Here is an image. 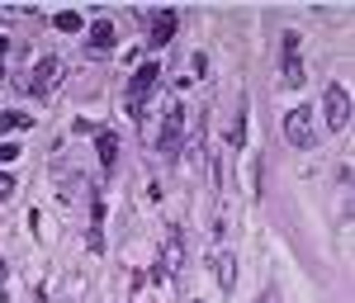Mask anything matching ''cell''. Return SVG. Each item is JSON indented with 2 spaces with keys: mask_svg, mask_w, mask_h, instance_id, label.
<instances>
[{
  "mask_svg": "<svg viewBox=\"0 0 355 303\" xmlns=\"http://www.w3.org/2000/svg\"><path fill=\"white\" fill-rule=\"evenodd\" d=\"M284 138H289V147H313L318 142V119H313L308 105L284 114Z\"/></svg>",
  "mask_w": 355,
  "mask_h": 303,
  "instance_id": "obj_1",
  "label": "cell"
},
{
  "mask_svg": "<svg viewBox=\"0 0 355 303\" xmlns=\"http://www.w3.org/2000/svg\"><path fill=\"white\" fill-rule=\"evenodd\" d=\"M322 114H327L331 133H341V128L351 123V90H346V85H327V95H322Z\"/></svg>",
  "mask_w": 355,
  "mask_h": 303,
  "instance_id": "obj_2",
  "label": "cell"
},
{
  "mask_svg": "<svg viewBox=\"0 0 355 303\" xmlns=\"http://www.w3.org/2000/svg\"><path fill=\"white\" fill-rule=\"evenodd\" d=\"M157 76H162V71H157V62H142V67L133 71V81H128V110H133V114L142 110V100L157 90Z\"/></svg>",
  "mask_w": 355,
  "mask_h": 303,
  "instance_id": "obj_3",
  "label": "cell"
},
{
  "mask_svg": "<svg viewBox=\"0 0 355 303\" xmlns=\"http://www.w3.org/2000/svg\"><path fill=\"white\" fill-rule=\"evenodd\" d=\"M180 142H185V110L171 105L166 110V128H162V157H180Z\"/></svg>",
  "mask_w": 355,
  "mask_h": 303,
  "instance_id": "obj_4",
  "label": "cell"
},
{
  "mask_svg": "<svg viewBox=\"0 0 355 303\" xmlns=\"http://www.w3.org/2000/svg\"><path fill=\"white\" fill-rule=\"evenodd\" d=\"M180 266H185V242H180V232L171 227L166 242H162V266H157V270H162L166 279H175V275H180Z\"/></svg>",
  "mask_w": 355,
  "mask_h": 303,
  "instance_id": "obj_5",
  "label": "cell"
},
{
  "mask_svg": "<svg viewBox=\"0 0 355 303\" xmlns=\"http://www.w3.org/2000/svg\"><path fill=\"white\" fill-rule=\"evenodd\" d=\"M57 71H62V62H57V57H43V62H38V71L28 76V90H33V95H53Z\"/></svg>",
  "mask_w": 355,
  "mask_h": 303,
  "instance_id": "obj_6",
  "label": "cell"
},
{
  "mask_svg": "<svg viewBox=\"0 0 355 303\" xmlns=\"http://www.w3.org/2000/svg\"><path fill=\"white\" fill-rule=\"evenodd\" d=\"M284 81L303 85V62H299V33H284Z\"/></svg>",
  "mask_w": 355,
  "mask_h": 303,
  "instance_id": "obj_7",
  "label": "cell"
},
{
  "mask_svg": "<svg viewBox=\"0 0 355 303\" xmlns=\"http://www.w3.org/2000/svg\"><path fill=\"white\" fill-rule=\"evenodd\" d=\"M175 24H180L175 10H157V15H152V48H166V43L175 38Z\"/></svg>",
  "mask_w": 355,
  "mask_h": 303,
  "instance_id": "obj_8",
  "label": "cell"
},
{
  "mask_svg": "<svg viewBox=\"0 0 355 303\" xmlns=\"http://www.w3.org/2000/svg\"><path fill=\"white\" fill-rule=\"evenodd\" d=\"M114 48V24L110 19H95L90 24V53H110Z\"/></svg>",
  "mask_w": 355,
  "mask_h": 303,
  "instance_id": "obj_9",
  "label": "cell"
},
{
  "mask_svg": "<svg viewBox=\"0 0 355 303\" xmlns=\"http://www.w3.org/2000/svg\"><path fill=\"white\" fill-rule=\"evenodd\" d=\"M95 152H100V166H114V157H119V133L114 128L95 133Z\"/></svg>",
  "mask_w": 355,
  "mask_h": 303,
  "instance_id": "obj_10",
  "label": "cell"
},
{
  "mask_svg": "<svg viewBox=\"0 0 355 303\" xmlns=\"http://www.w3.org/2000/svg\"><path fill=\"white\" fill-rule=\"evenodd\" d=\"M214 270H218V284H223V289H232V284H237V256L218 251V256H214Z\"/></svg>",
  "mask_w": 355,
  "mask_h": 303,
  "instance_id": "obj_11",
  "label": "cell"
},
{
  "mask_svg": "<svg viewBox=\"0 0 355 303\" xmlns=\"http://www.w3.org/2000/svg\"><path fill=\"white\" fill-rule=\"evenodd\" d=\"M28 123H33V119H24L19 110H5V114H0V133H15V128H28Z\"/></svg>",
  "mask_w": 355,
  "mask_h": 303,
  "instance_id": "obj_12",
  "label": "cell"
},
{
  "mask_svg": "<svg viewBox=\"0 0 355 303\" xmlns=\"http://www.w3.org/2000/svg\"><path fill=\"white\" fill-rule=\"evenodd\" d=\"M227 142H232V147H242V142H246V110H237V119L227 123Z\"/></svg>",
  "mask_w": 355,
  "mask_h": 303,
  "instance_id": "obj_13",
  "label": "cell"
},
{
  "mask_svg": "<svg viewBox=\"0 0 355 303\" xmlns=\"http://www.w3.org/2000/svg\"><path fill=\"white\" fill-rule=\"evenodd\" d=\"M53 24L62 28V33H76V28H81V15H76V10H62V15H57Z\"/></svg>",
  "mask_w": 355,
  "mask_h": 303,
  "instance_id": "obj_14",
  "label": "cell"
},
{
  "mask_svg": "<svg viewBox=\"0 0 355 303\" xmlns=\"http://www.w3.org/2000/svg\"><path fill=\"white\" fill-rule=\"evenodd\" d=\"M15 157H19V147H15V142H0V166H10Z\"/></svg>",
  "mask_w": 355,
  "mask_h": 303,
  "instance_id": "obj_15",
  "label": "cell"
},
{
  "mask_svg": "<svg viewBox=\"0 0 355 303\" xmlns=\"http://www.w3.org/2000/svg\"><path fill=\"white\" fill-rule=\"evenodd\" d=\"M10 194H15V180H10V175L0 171V199H10Z\"/></svg>",
  "mask_w": 355,
  "mask_h": 303,
  "instance_id": "obj_16",
  "label": "cell"
},
{
  "mask_svg": "<svg viewBox=\"0 0 355 303\" xmlns=\"http://www.w3.org/2000/svg\"><path fill=\"white\" fill-rule=\"evenodd\" d=\"M266 303H275V294H270V299H266Z\"/></svg>",
  "mask_w": 355,
  "mask_h": 303,
  "instance_id": "obj_17",
  "label": "cell"
}]
</instances>
